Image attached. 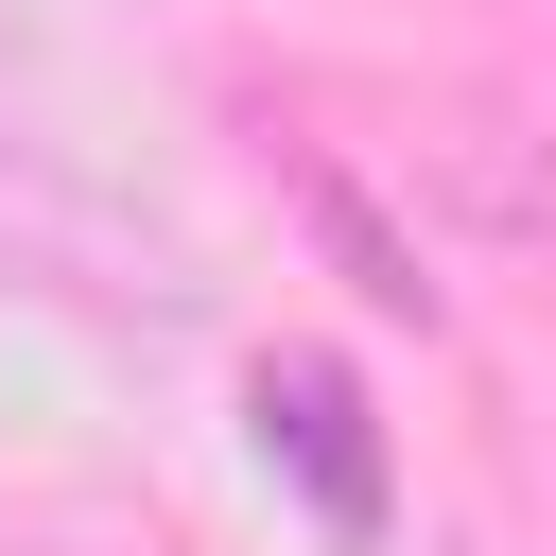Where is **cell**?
<instances>
[{
    "instance_id": "obj_1",
    "label": "cell",
    "mask_w": 556,
    "mask_h": 556,
    "mask_svg": "<svg viewBox=\"0 0 556 556\" xmlns=\"http://www.w3.org/2000/svg\"><path fill=\"white\" fill-rule=\"evenodd\" d=\"M417 174L452 191L469 243H504L521 278H556V122H539V104H434Z\"/></svg>"
},
{
    "instance_id": "obj_2",
    "label": "cell",
    "mask_w": 556,
    "mask_h": 556,
    "mask_svg": "<svg viewBox=\"0 0 556 556\" xmlns=\"http://www.w3.org/2000/svg\"><path fill=\"white\" fill-rule=\"evenodd\" d=\"M261 452H295L330 521H382V452H365V400L330 365H261Z\"/></svg>"
},
{
    "instance_id": "obj_3",
    "label": "cell",
    "mask_w": 556,
    "mask_h": 556,
    "mask_svg": "<svg viewBox=\"0 0 556 556\" xmlns=\"http://www.w3.org/2000/svg\"><path fill=\"white\" fill-rule=\"evenodd\" d=\"M17 70H35V0H0V87H17Z\"/></svg>"
}]
</instances>
